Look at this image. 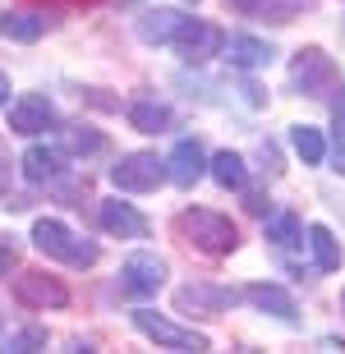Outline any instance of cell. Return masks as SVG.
Returning <instances> with one entry per match:
<instances>
[{"instance_id":"obj_22","label":"cell","mask_w":345,"mask_h":354,"mask_svg":"<svg viewBox=\"0 0 345 354\" xmlns=\"http://www.w3.org/2000/svg\"><path fill=\"white\" fill-rule=\"evenodd\" d=\"M290 143H295V152H299L308 166H318V161L327 157V143H322V133L313 129V124H295V129H290Z\"/></svg>"},{"instance_id":"obj_12","label":"cell","mask_w":345,"mask_h":354,"mask_svg":"<svg viewBox=\"0 0 345 354\" xmlns=\"http://www.w3.org/2000/svg\"><path fill=\"white\" fill-rule=\"evenodd\" d=\"M65 157H60V152H55V147H28L24 152V175L32 184H60L65 180Z\"/></svg>"},{"instance_id":"obj_18","label":"cell","mask_w":345,"mask_h":354,"mask_svg":"<svg viewBox=\"0 0 345 354\" xmlns=\"http://www.w3.org/2000/svg\"><path fill=\"white\" fill-rule=\"evenodd\" d=\"M129 124H133V129H143V133H166V129H171V106L133 102L129 106Z\"/></svg>"},{"instance_id":"obj_5","label":"cell","mask_w":345,"mask_h":354,"mask_svg":"<svg viewBox=\"0 0 345 354\" xmlns=\"http://www.w3.org/2000/svg\"><path fill=\"white\" fill-rule=\"evenodd\" d=\"M290 83L304 92V97H322L327 88H336V60L322 51V46H304L290 65Z\"/></svg>"},{"instance_id":"obj_29","label":"cell","mask_w":345,"mask_h":354,"mask_svg":"<svg viewBox=\"0 0 345 354\" xmlns=\"http://www.w3.org/2000/svg\"><path fill=\"white\" fill-rule=\"evenodd\" d=\"M336 171L345 175V147H336Z\"/></svg>"},{"instance_id":"obj_24","label":"cell","mask_w":345,"mask_h":354,"mask_svg":"<svg viewBox=\"0 0 345 354\" xmlns=\"http://www.w3.org/2000/svg\"><path fill=\"white\" fill-rule=\"evenodd\" d=\"M267 239H272L277 249H290V244H299V216H290V212L272 216V221H267Z\"/></svg>"},{"instance_id":"obj_28","label":"cell","mask_w":345,"mask_h":354,"mask_svg":"<svg viewBox=\"0 0 345 354\" xmlns=\"http://www.w3.org/2000/svg\"><path fill=\"white\" fill-rule=\"evenodd\" d=\"M10 102V79H5V74H0V106Z\"/></svg>"},{"instance_id":"obj_14","label":"cell","mask_w":345,"mask_h":354,"mask_svg":"<svg viewBox=\"0 0 345 354\" xmlns=\"http://www.w3.org/2000/svg\"><path fill=\"white\" fill-rule=\"evenodd\" d=\"M244 299H249L253 308H263V313L281 317V322H295V299H290L281 286H267V281H258V286L244 290Z\"/></svg>"},{"instance_id":"obj_13","label":"cell","mask_w":345,"mask_h":354,"mask_svg":"<svg viewBox=\"0 0 345 354\" xmlns=\"http://www.w3.org/2000/svg\"><path fill=\"white\" fill-rule=\"evenodd\" d=\"M102 230H106V235H120V239H143L147 221L129 203H102Z\"/></svg>"},{"instance_id":"obj_9","label":"cell","mask_w":345,"mask_h":354,"mask_svg":"<svg viewBox=\"0 0 345 354\" xmlns=\"http://www.w3.org/2000/svg\"><path fill=\"white\" fill-rule=\"evenodd\" d=\"M51 124H55V106L41 92H24L10 106V129L14 133H41V129H51Z\"/></svg>"},{"instance_id":"obj_6","label":"cell","mask_w":345,"mask_h":354,"mask_svg":"<svg viewBox=\"0 0 345 354\" xmlns=\"http://www.w3.org/2000/svg\"><path fill=\"white\" fill-rule=\"evenodd\" d=\"M161 175H166V161H157L152 152H129V157H120L111 166V184L124 189V194H147V189H157Z\"/></svg>"},{"instance_id":"obj_27","label":"cell","mask_w":345,"mask_h":354,"mask_svg":"<svg viewBox=\"0 0 345 354\" xmlns=\"http://www.w3.org/2000/svg\"><path fill=\"white\" fill-rule=\"evenodd\" d=\"M332 120H336V129L345 133V88H341V102H336V111H332Z\"/></svg>"},{"instance_id":"obj_25","label":"cell","mask_w":345,"mask_h":354,"mask_svg":"<svg viewBox=\"0 0 345 354\" xmlns=\"http://www.w3.org/2000/svg\"><path fill=\"white\" fill-rule=\"evenodd\" d=\"M41 345H46V331L41 327H24V331H14L10 341H5V350L24 354V350H41Z\"/></svg>"},{"instance_id":"obj_1","label":"cell","mask_w":345,"mask_h":354,"mask_svg":"<svg viewBox=\"0 0 345 354\" xmlns=\"http://www.w3.org/2000/svg\"><path fill=\"white\" fill-rule=\"evenodd\" d=\"M175 230H180L185 244H194V249L207 253V258H226V253H235V244H239L235 221L221 216V212H212V207H185L180 216H175Z\"/></svg>"},{"instance_id":"obj_8","label":"cell","mask_w":345,"mask_h":354,"mask_svg":"<svg viewBox=\"0 0 345 354\" xmlns=\"http://www.w3.org/2000/svg\"><path fill=\"white\" fill-rule=\"evenodd\" d=\"M161 281H166V263H161L157 253H133L120 267V286L129 290V295H157Z\"/></svg>"},{"instance_id":"obj_10","label":"cell","mask_w":345,"mask_h":354,"mask_svg":"<svg viewBox=\"0 0 345 354\" xmlns=\"http://www.w3.org/2000/svg\"><path fill=\"white\" fill-rule=\"evenodd\" d=\"M171 184H180V189H194V184L207 175V152H203V143H194V138H185V143H175V152H171Z\"/></svg>"},{"instance_id":"obj_17","label":"cell","mask_w":345,"mask_h":354,"mask_svg":"<svg viewBox=\"0 0 345 354\" xmlns=\"http://www.w3.org/2000/svg\"><path fill=\"white\" fill-rule=\"evenodd\" d=\"M308 249H313V263L322 272H336L341 267V239L327 230V225H308Z\"/></svg>"},{"instance_id":"obj_7","label":"cell","mask_w":345,"mask_h":354,"mask_svg":"<svg viewBox=\"0 0 345 354\" xmlns=\"http://www.w3.org/2000/svg\"><path fill=\"white\" fill-rule=\"evenodd\" d=\"M14 299L28 304V308H65L69 290L46 272H19L14 276Z\"/></svg>"},{"instance_id":"obj_3","label":"cell","mask_w":345,"mask_h":354,"mask_svg":"<svg viewBox=\"0 0 345 354\" xmlns=\"http://www.w3.org/2000/svg\"><path fill=\"white\" fill-rule=\"evenodd\" d=\"M133 327L143 331L147 341H157L161 350H207V336L203 331H194V327H180V322H171V317H161V313H152V308H138L133 313Z\"/></svg>"},{"instance_id":"obj_19","label":"cell","mask_w":345,"mask_h":354,"mask_svg":"<svg viewBox=\"0 0 345 354\" xmlns=\"http://www.w3.org/2000/svg\"><path fill=\"white\" fill-rule=\"evenodd\" d=\"M207 171H212V180L221 184V189H244V180H249L239 152H216V157L207 161Z\"/></svg>"},{"instance_id":"obj_4","label":"cell","mask_w":345,"mask_h":354,"mask_svg":"<svg viewBox=\"0 0 345 354\" xmlns=\"http://www.w3.org/2000/svg\"><path fill=\"white\" fill-rule=\"evenodd\" d=\"M171 41H175V51H180V60H189V65H207L212 55H221L226 32H221L216 24H203V19H185Z\"/></svg>"},{"instance_id":"obj_30","label":"cell","mask_w":345,"mask_h":354,"mask_svg":"<svg viewBox=\"0 0 345 354\" xmlns=\"http://www.w3.org/2000/svg\"><path fill=\"white\" fill-rule=\"evenodd\" d=\"M230 5H239V10H258V0H230Z\"/></svg>"},{"instance_id":"obj_16","label":"cell","mask_w":345,"mask_h":354,"mask_svg":"<svg viewBox=\"0 0 345 354\" xmlns=\"http://www.w3.org/2000/svg\"><path fill=\"white\" fill-rule=\"evenodd\" d=\"M221 51L230 55V65H235V69H263L267 60L277 55L263 37H230V46H221Z\"/></svg>"},{"instance_id":"obj_21","label":"cell","mask_w":345,"mask_h":354,"mask_svg":"<svg viewBox=\"0 0 345 354\" xmlns=\"http://www.w3.org/2000/svg\"><path fill=\"white\" fill-rule=\"evenodd\" d=\"M60 138H65V147L74 152V157H93V152L106 147V138H102L93 124H69V129H60Z\"/></svg>"},{"instance_id":"obj_15","label":"cell","mask_w":345,"mask_h":354,"mask_svg":"<svg viewBox=\"0 0 345 354\" xmlns=\"http://www.w3.org/2000/svg\"><path fill=\"white\" fill-rule=\"evenodd\" d=\"M180 24H185L180 10H147L143 19H138V37H143L147 46H161V41H171L175 32H180Z\"/></svg>"},{"instance_id":"obj_23","label":"cell","mask_w":345,"mask_h":354,"mask_svg":"<svg viewBox=\"0 0 345 354\" xmlns=\"http://www.w3.org/2000/svg\"><path fill=\"white\" fill-rule=\"evenodd\" d=\"M318 0H258V10L272 19V24H290V19H299L304 10H313Z\"/></svg>"},{"instance_id":"obj_2","label":"cell","mask_w":345,"mask_h":354,"mask_svg":"<svg viewBox=\"0 0 345 354\" xmlns=\"http://www.w3.org/2000/svg\"><path fill=\"white\" fill-rule=\"evenodd\" d=\"M32 244H37L46 258H60V263H69V267H93L97 258H102V249H97L93 239H79L65 221H51V216H41V221L32 225Z\"/></svg>"},{"instance_id":"obj_20","label":"cell","mask_w":345,"mask_h":354,"mask_svg":"<svg viewBox=\"0 0 345 354\" xmlns=\"http://www.w3.org/2000/svg\"><path fill=\"white\" fill-rule=\"evenodd\" d=\"M41 32H46V19H37V14H5L0 19V37L10 41H37Z\"/></svg>"},{"instance_id":"obj_26","label":"cell","mask_w":345,"mask_h":354,"mask_svg":"<svg viewBox=\"0 0 345 354\" xmlns=\"http://www.w3.org/2000/svg\"><path fill=\"white\" fill-rule=\"evenodd\" d=\"M10 267H14V244L0 239V276H10Z\"/></svg>"},{"instance_id":"obj_11","label":"cell","mask_w":345,"mask_h":354,"mask_svg":"<svg viewBox=\"0 0 345 354\" xmlns=\"http://www.w3.org/2000/svg\"><path fill=\"white\" fill-rule=\"evenodd\" d=\"M235 299H239L235 290H221V286H207V281H194V286H185L180 295H175V308H180V313H185V308H194V313H226Z\"/></svg>"}]
</instances>
